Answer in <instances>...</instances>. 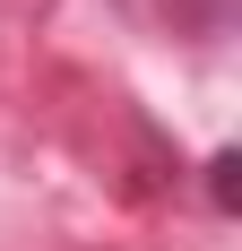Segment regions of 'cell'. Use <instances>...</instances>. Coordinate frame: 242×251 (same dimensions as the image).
Here are the masks:
<instances>
[{
	"label": "cell",
	"mask_w": 242,
	"mask_h": 251,
	"mask_svg": "<svg viewBox=\"0 0 242 251\" xmlns=\"http://www.w3.org/2000/svg\"><path fill=\"white\" fill-rule=\"evenodd\" d=\"M173 9H182V18H217L225 0H173Z\"/></svg>",
	"instance_id": "obj_2"
},
{
	"label": "cell",
	"mask_w": 242,
	"mask_h": 251,
	"mask_svg": "<svg viewBox=\"0 0 242 251\" xmlns=\"http://www.w3.org/2000/svg\"><path fill=\"white\" fill-rule=\"evenodd\" d=\"M208 191H217V208L242 200V156H217V165H208Z\"/></svg>",
	"instance_id": "obj_1"
}]
</instances>
